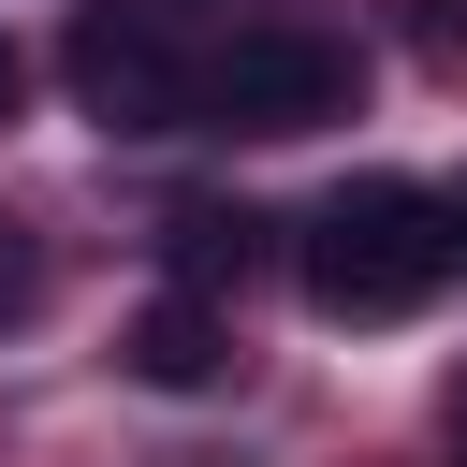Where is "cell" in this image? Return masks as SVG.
<instances>
[{"instance_id":"1","label":"cell","mask_w":467,"mask_h":467,"mask_svg":"<svg viewBox=\"0 0 467 467\" xmlns=\"http://www.w3.org/2000/svg\"><path fill=\"white\" fill-rule=\"evenodd\" d=\"M292 277H306L321 321H409V306L452 277V204H438L423 175H350V190L306 204Z\"/></svg>"},{"instance_id":"2","label":"cell","mask_w":467,"mask_h":467,"mask_svg":"<svg viewBox=\"0 0 467 467\" xmlns=\"http://www.w3.org/2000/svg\"><path fill=\"white\" fill-rule=\"evenodd\" d=\"M321 117H365V44L336 29H234L204 58V131H321Z\"/></svg>"},{"instance_id":"3","label":"cell","mask_w":467,"mask_h":467,"mask_svg":"<svg viewBox=\"0 0 467 467\" xmlns=\"http://www.w3.org/2000/svg\"><path fill=\"white\" fill-rule=\"evenodd\" d=\"M58 73H73V102L102 117V131H204V73L161 44V15H131V0H88L73 15V44H58Z\"/></svg>"},{"instance_id":"4","label":"cell","mask_w":467,"mask_h":467,"mask_svg":"<svg viewBox=\"0 0 467 467\" xmlns=\"http://www.w3.org/2000/svg\"><path fill=\"white\" fill-rule=\"evenodd\" d=\"M117 365H131L146 394H219V379H234V321H219V292H161V306L117 336Z\"/></svg>"},{"instance_id":"5","label":"cell","mask_w":467,"mask_h":467,"mask_svg":"<svg viewBox=\"0 0 467 467\" xmlns=\"http://www.w3.org/2000/svg\"><path fill=\"white\" fill-rule=\"evenodd\" d=\"M161 263H175V292H248L263 219H248V204H175V219H161Z\"/></svg>"},{"instance_id":"6","label":"cell","mask_w":467,"mask_h":467,"mask_svg":"<svg viewBox=\"0 0 467 467\" xmlns=\"http://www.w3.org/2000/svg\"><path fill=\"white\" fill-rule=\"evenodd\" d=\"M29 306H44V263H29L15 234H0V321H29Z\"/></svg>"},{"instance_id":"7","label":"cell","mask_w":467,"mask_h":467,"mask_svg":"<svg viewBox=\"0 0 467 467\" xmlns=\"http://www.w3.org/2000/svg\"><path fill=\"white\" fill-rule=\"evenodd\" d=\"M15 102H29V58H15V29H0V117H15Z\"/></svg>"},{"instance_id":"8","label":"cell","mask_w":467,"mask_h":467,"mask_svg":"<svg viewBox=\"0 0 467 467\" xmlns=\"http://www.w3.org/2000/svg\"><path fill=\"white\" fill-rule=\"evenodd\" d=\"M452 263H467V190H452Z\"/></svg>"}]
</instances>
